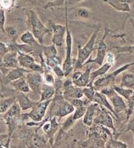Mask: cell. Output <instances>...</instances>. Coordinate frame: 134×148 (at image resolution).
<instances>
[{
    "mask_svg": "<svg viewBox=\"0 0 134 148\" xmlns=\"http://www.w3.org/2000/svg\"><path fill=\"white\" fill-rule=\"evenodd\" d=\"M50 105V110L48 117H57L59 120L73 114L75 109L70 102L64 99L63 95H54Z\"/></svg>",
    "mask_w": 134,
    "mask_h": 148,
    "instance_id": "cell-1",
    "label": "cell"
},
{
    "mask_svg": "<svg viewBox=\"0 0 134 148\" xmlns=\"http://www.w3.org/2000/svg\"><path fill=\"white\" fill-rule=\"evenodd\" d=\"M65 27H66V36H65V57L63 63V68L64 71L65 76L68 77L71 75L74 70L73 58H72V49H73V37L71 32L69 28L68 19H67V6L65 4Z\"/></svg>",
    "mask_w": 134,
    "mask_h": 148,
    "instance_id": "cell-2",
    "label": "cell"
},
{
    "mask_svg": "<svg viewBox=\"0 0 134 148\" xmlns=\"http://www.w3.org/2000/svg\"><path fill=\"white\" fill-rule=\"evenodd\" d=\"M100 27H96L93 31V34L90 36L87 43L84 45V47H81L80 46L78 47V56L75 62L73 63L74 69H80L84 66V63L90 58L92 52L95 50V44H96V38L100 32Z\"/></svg>",
    "mask_w": 134,
    "mask_h": 148,
    "instance_id": "cell-3",
    "label": "cell"
},
{
    "mask_svg": "<svg viewBox=\"0 0 134 148\" xmlns=\"http://www.w3.org/2000/svg\"><path fill=\"white\" fill-rule=\"evenodd\" d=\"M26 13L27 17V22L31 27L32 33L34 36L36 40L38 41L41 45H43L45 36L47 33L51 32V29L45 26V25L43 23L37 14L35 12V11L30 10H27Z\"/></svg>",
    "mask_w": 134,
    "mask_h": 148,
    "instance_id": "cell-4",
    "label": "cell"
},
{
    "mask_svg": "<svg viewBox=\"0 0 134 148\" xmlns=\"http://www.w3.org/2000/svg\"><path fill=\"white\" fill-rule=\"evenodd\" d=\"M133 65L134 62H133L128 63V64H124V65L116 69L114 72L108 74V75H104L103 76H101L98 78V79H96L94 81V82H93V87H94L95 90L96 91H99V90H100L103 87L113 86L114 83H115V80L116 77L120 73H123V72L129 69V68Z\"/></svg>",
    "mask_w": 134,
    "mask_h": 148,
    "instance_id": "cell-5",
    "label": "cell"
},
{
    "mask_svg": "<svg viewBox=\"0 0 134 148\" xmlns=\"http://www.w3.org/2000/svg\"><path fill=\"white\" fill-rule=\"evenodd\" d=\"M110 32L109 29H105L104 34H103V37L101 40L99 42L98 45L97 47V54H96V58L91 59L89 58L85 63H84V66L86 64H90V63H96L98 65L102 66L103 64V62L105 58V56L107 54V49H108V46L105 42V38L108 35Z\"/></svg>",
    "mask_w": 134,
    "mask_h": 148,
    "instance_id": "cell-6",
    "label": "cell"
},
{
    "mask_svg": "<svg viewBox=\"0 0 134 148\" xmlns=\"http://www.w3.org/2000/svg\"><path fill=\"white\" fill-rule=\"evenodd\" d=\"M93 124L103 125L104 127L113 130V133L116 132L113 123V119L111 112H108V110L99 105L97 114L93 121Z\"/></svg>",
    "mask_w": 134,
    "mask_h": 148,
    "instance_id": "cell-7",
    "label": "cell"
},
{
    "mask_svg": "<svg viewBox=\"0 0 134 148\" xmlns=\"http://www.w3.org/2000/svg\"><path fill=\"white\" fill-rule=\"evenodd\" d=\"M52 99L49 100L43 101V102H38L32 108L30 112L27 114L29 119H31L32 121L40 122L43 120V119L46 115L47 110L48 107L50 105Z\"/></svg>",
    "mask_w": 134,
    "mask_h": 148,
    "instance_id": "cell-8",
    "label": "cell"
},
{
    "mask_svg": "<svg viewBox=\"0 0 134 148\" xmlns=\"http://www.w3.org/2000/svg\"><path fill=\"white\" fill-rule=\"evenodd\" d=\"M49 29L52 32V44L56 47H61L65 42L66 27L49 21Z\"/></svg>",
    "mask_w": 134,
    "mask_h": 148,
    "instance_id": "cell-9",
    "label": "cell"
},
{
    "mask_svg": "<svg viewBox=\"0 0 134 148\" xmlns=\"http://www.w3.org/2000/svg\"><path fill=\"white\" fill-rule=\"evenodd\" d=\"M26 79L30 90L34 92V95L40 96L42 86L44 84V79L42 74L30 71L26 74Z\"/></svg>",
    "mask_w": 134,
    "mask_h": 148,
    "instance_id": "cell-10",
    "label": "cell"
},
{
    "mask_svg": "<svg viewBox=\"0 0 134 148\" xmlns=\"http://www.w3.org/2000/svg\"><path fill=\"white\" fill-rule=\"evenodd\" d=\"M105 140L93 130H90L88 140L81 143L83 147H105Z\"/></svg>",
    "mask_w": 134,
    "mask_h": 148,
    "instance_id": "cell-11",
    "label": "cell"
},
{
    "mask_svg": "<svg viewBox=\"0 0 134 148\" xmlns=\"http://www.w3.org/2000/svg\"><path fill=\"white\" fill-rule=\"evenodd\" d=\"M91 102H95V103H97L98 105H100V106L107 109L110 112L112 113V114L114 116V117H116V118H118V115L115 113V112L114 111V109L113 108L111 102H110L109 100H108V98L105 95L102 94L99 91L96 92L93 99H92Z\"/></svg>",
    "mask_w": 134,
    "mask_h": 148,
    "instance_id": "cell-12",
    "label": "cell"
},
{
    "mask_svg": "<svg viewBox=\"0 0 134 148\" xmlns=\"http://www.w3.org/2000/svg\"><path fill=\"white\" fill-rule=\"evenodd\" d=\"M99 105L97 103L91 102L88 105L85 114L82 117V123L88 127H92L93 121L97 114Z\"/></svg>",
    "mask_w": 134,
    "mask_h": 148,
    "instance_id": "cell-13",
    "label": "cell"
},
{
    "mask_svg": "<svg viewBox=\"0 0 134 148\" xmlns=\"http://www.w3.org/2000/svg\"><path fill=\"white\" fill-rule=\"evenodd\" d=\"M108 99L111 101V103L114 109V111L118 115L120 113L123 112H126L128 108L127 102H126L124 98L122 97L118 93L115 92L113 96L108 98Z\"/></svg>",
    "mask_w": 134,
    "mask_h": 148,
    "instance_id": "cell-14",
    "label": "cell"
},
{
    "mask_svg": "<svg viewBox=\"0 0 134 148\" xmlns=\"http://www.w3.org/2000/svg\"><path fill=\"white\" fill-rule=\"evenodd\" d=\"M2 66L4 69H12L19 67L17 60V52L9 51L2 57Z\"/></svg>",
    "mask_w": 134,
    "mask_h": 148,
    "instance_id": "cell-15",
    "label": "cell"
},
{
    "mask_svg": "<svg viewBox=\"0 0 134 148\" xmlns=\"http://www.w3.org/2000/svg\"><path fill=\"white\" fill-rule=\"evenodd\" d=\"M17 60L19 67H23L30 71H31L33 65L36 62L34 57L30 55V54L21 52H17Z\"/></svg>",
    "mask_w": 134,
    "mask_h": 148,
    "instance_id": "cell-16",
    "label": "cell"
},
{
    "mask_svg": "<svg viewBox=\"0 0 134 148\" xmlns=\"http://www.w3.org/2000/svg\"><path fill=\"white\" fill-rule=\"evenodd\" d=\"M29 72H30V70L21 67L12 68L9 71L8 73L6 74L4 79H5V82L10 83L22 77H25V75Z\"/></svg>",
    "mask_w": 134,
    "mask_h": 148,
    "instance_id": "cell-17",
    "label": "cell"
},
{
    "mask_svg": "<svg viewBox=\"0 0 134 148\" xmlns=\"http://www.w3.org/2000/svg\"><path fill=\"white\" fill-rule=\"evenodd\" d=\"M16 101L22 109V111H26L28 109H32L38 102V100L34 101L30 99L26 93L23 92H19L16 96Z\"/></svg>",
    "mask_w": 134,
    "mask_h": 148,
    "instance_id": "cell-18",
    "label": "cell"
},
{
    "mask_svg": "<svg viewBox=\"0 0 134 148\" xmlns=\"http://www.w3.org/2000/svg\"><path fill=\"white\" fill-rule=\"evenodd\" d=\"M50 118V122H51V125L49 129L48 130L47 132L45 133L46 137H47L48 140H49V143L51 145H53L54 142H55V135L56 134V132H58V129L60 127V124L58 122V120H60L57 117H49Z\"/></svg>",
    "mask_w": 134,
    "mask_h": 148,
    "instance_id": "cell-19",
    "label": "cell"
},
{
    "mask_svg": "<svg viewBox=\"0 0 134 148\" xmlns=\"http://www.w3.org/2000/svg\"><path fill=\"white\" fill-rule=\"evenodd\" d=\"M55 94V87L52 84H48L44 82L41 88L40 95V99L38 102H43V101L49 100L52 99Z\"/></svg>",
    "mask_w": 134,
    "mask_h": 148,
    "instance_id": "cell-20",
    "label": "cell"
},
{
    "mask_svg": "<svg viewBox=\"0 0 134 148\" xmlns=\"http://www.w3.org/2000/svg\"><path fill=\"white\" fill-rule=\"evenodd\" d=\"M105 4H109L111 7L116 11L121 12H130L131 11L130 4L128 3H122L117 0H102Z\"/></svg>",
    "mask_w": 134,
    "mask_h": 148,
    "instance_id": "cell-21",
    "label": "cell"
},
{
    "mask_svg": "<svg viewBox=\"0 0 134 148\" xmlns=\"http://www.w3.org/2000/svg\"><path fill=\"white\" fill-rule=\"evenodd\" d=\"M112 66V64L106 62L103 64L102 66H100V67L98 68V69L90 72V82L89 85H93L94 81L98 77H100L103 76V75H105L110 70V69H111Z\"/></svg>",
    "mask_w": 134,
    "mask_h": 148,
    "instance_id": "cell-22",
    "label": "cell"
},
{
    "mask_svg": "<svg viewBox=\"0 0 134 148\" xmlns=\"http://www.w3.org/2000/svg\"><path fill=\"white\" fill-rule=\"evenodd\" d=\"M92 67H88L87 69H85V72H83L78 79L73 80V84L75 86L79 87H86L87 85L90 84V72H91Z\"/></svg>",
    "mask_w": 134,
    "mask_h": 148,
    "instance_id": "cell-23",
    "label": "cell"
},
{
    "mask_svg": "<svg viewBox=\"0 0 134 148\" xmlns=\"http://www.w3.org/2000/svg\"><path fill=\"white\" fill-rule=\"evenodd\" d=\"M10 84L19 92H23L27 94V93H29L31 90L29 87V84L27 82L26 77H22L12 82H10Z\"/></svg>",
    "mask_w": 134,
    "mask_h": 148,
    "instance_id": "cell-24",
    "label": "cell"
},
{
    "mask_svg": "<svg viewBox=\"0 0 134 148\" xmlns=\"http://www.w3.org/2000/svg\"><path fill=\"white\" fill-rule=\"evenodd\" d=\"M5 120L6 124L7 125V128H8V135H7V147H9V144L10 143L13 134L16 130L18 125L17 120H16V117H5L4 118Z\"/></svg>",
    "mask_w": 134,
    "mask_h": 148,
    "instance_id": "cell-25",
    "label": "cell"
},
{
    "mask_svg": "<svg viewBox=\"0 0 134 148\" xmlns=\"http://www.w3.org/2000/svg\"><path fill=\"white\" fill-rule=\"evenodd\" d=\"M43 53L45 61L53 60L58 57V51H57L56 46L54 44L49 46H45L43 45Z\"/></svg>",
    "mask_w": 134,
    "mask_h": 148,
    "instance_id": "cell-26",
    "label": "cell"
},
{
    "mask_svg": "<svg viewBox=\"0 0 134 148\" xmlns=\"http://www.w3.org/2000/svg\"><path fill=\"white\" fill-rule=\"evenodd\" d=\"M120 86L126 88L134 87V73H124L121 77Z\"/></svg>",
    "mask_w": 134,
    "mask_h": 148,
    "instance_id": "cell-27",
    "label": "cell"
},
{
    "mask_svg": "<svg viewBox=\"0 0 134 148\" xmlns=\"http://www.w3.org/2000/svg\"><path fill=\"white\" fill-rule=\"evenodd\" d=\"M20 40L22 41V43L30 45V46H32V47L35 46V45H37L38 43H40L38 41L36 40V38L33 35L32 32L30 31H27L24 32L20 36Z\"/></svg>",
    "mask_w": 134,
    "mask_h": 148,
    "instance_id": "cell-28",
    "label": "cell"
},
{
    "mask_svg": "<svg viewBox=\"0 0 134 148\" xmlns=\"http://www.w3.org/2000/svg\"><path fill=\"white\" fill-rule=\"evenodd\" d=\"M113 87L115 90V91L118 93V95H120L122 97L124 98L126 101L129 100L132 96L133 93V90L131 88H126V87H121V86H117L113 84Z\"/></svg>",
    "mask_w": 134,
    "mask_h": 148,
    "instance_id": "cell-29",
    "label": "cell"
},
{
    "mask_svg": "<svg viewBox=\"0 0 134 148\" xmlns=\"http://www.w3.org/2000/svg\"><path fill=\"white\" fill-rule=\"evenodd\" d=\"M22 113V109L19 106L17 101H15L14 103L10 106L9 110L4 113V118L5 117H15Z\"/></svg>",
    "mask_w": 134,
    "mask_h": 148,
    "instance_id": "cell-30",
    "label": "cell"
},
{
    "mask_svg": "<svg viewBox=\"0 0 134 148\" xmlns=\"http://www.w3.org/2000/svg\"><path fill=\"white\" fill-rule=\"evenodd\" d=\"M47 140L44 137L40 136L37 132H34L31 140V147H46Z\"/></svg>",
    "mask_w": 134,
    "mask_h": 148,
    "instance_id": "cell-31",
    "label": "cell"
},
{
    "mask_svg": "<svg viewBox=\"0 0 134 148\" xmlns=\"http://www.w3.org/2000/svg\"><path fill=\"white\" fill-rule=\"evenodd\" d=\"M105 147L108 148H127L128 145L123 142L117 140V138H114L113 137H111L108 138L105 143Z\"/></svg>",
    "mask_w": 134,
    "mask_h": 148,
    "instance_id": "cell-32",
    "label": "cell"
},
{
    "mask_svg": "<svg viewBox=\"0 0 134 148\" xmlns=\"http://www.w3.org/2000/svg\"><path fill=\"white\" fill-rule=\"evenodd\" d=\"M131 24L132 27L134 31V22L133 19H130ZM112 49H114L116 50L117 52L118 53H123V54H134V44L132 46H123V47H119V46H115L113 47H112Z\"/></svg>",
    "mask_w": 134,
    "mask_h": 148,
    "instance_id": "cell-33",
    "label": "cell"
},
{
    "mask_svg": "<svg viewBox=\"0 0 134 148\" xmlns=\"http://www.w3.org/2000/svg\"><path fill=\"white\" fill-rule=\"evenodd\" d=\"M16 100V97H10L0 101V114H4Z\"/></svg>",
    "mask_w": 134,
    "mask_h": 148,
    "instance_id": "cell-34",
    "label": "cell"
},
{
    "mask_svg": "<svg viewBox=\"0 0 134 148\" xmlns=\"http://www.w3.org/2000/svg\"><path fill=\"white\" fill-rule=\"evenodd\" d=\"M75 120H74L73 117V114H70L65 120V122L62 124L61 125V128H60V133H63L64 132H67L68 131L70 128L73 127V126L74 125V124L75 123Z\"/></svg>",
    "mask_w": 134,
    "mask_h": 148,
    "instance_id": "cell-35",
    "label": "cell"
},
{
    "mask_svg": "<svg viewBox=\"0 0 134 148\" xmlns=\"http://www.w3.org/2000/svg\"><path fill=\"white\" fill-rule=\"evenodd\" d=\"M75 16L82 20H88L90 18V10L86 7H79L75 12Z\"/></svg>",
    "mask_w": 134,
    "mask_h": 148,
    "instance_id": "cell-36",
    "label": "cell"
},
{
    "mask_svg": "<svg viewBox=\"0 0 134 148\" xmlns=\"http://www.w3.org/2000/svg\"><path fill=\"white\" fill-rule=\"evenodd\" d=\"M96 90H95L93 85H87L86 87L82 88V92H83V96L85 97L86 99L90 100V102L92 101L93 96H94L95 93H96Z\"/></svg>",
    "mask_w": 134,
    "mask_h": 148,
    "instance_id": "cell-37",
    "label": "cell"
},
{
    "mask_svg": "<svg viewBox=\"0 0 134 148\" xmlns=\"http://www.w3.org/2000/svg\"><path fill=\"white\" fill-rule=\"evenodd\" d=\"M87 107L88 106H82L79 107V108H76L75 109L74 112H73V117L75 121H77L78 120H80L81 118L83 117L85 111H86Z\"/></svg>",
    "mask_w": 134,
    "mask_h": 148,
    "instance_id": "cell-38",
    "label": "cell"
},
{
    "mask_svg": "<svg viewBox=\"0 0 134 148\" xmlns=\"http://www.w3.org/2000/svg\"><path fill=\"white\" fill-rule=\"evenodd\" d=\"M127 105L128 108L126 111V117H127L128 120L129 119V117H130V116L133 114V112H134V90L132 96L131 97L130 99L127 101Z\"/></svg>",
    "mask_w": 134,
    "mask_h": 148,
    "instance_id": "cell-39",
    "label": "cell"
},
{
    "mask_svg": "<svg viewBox=\"0 0 134 148\" xmlns=\"http://www.w3.org/2000/svg\"><path fill=\"white\" fill-rule=\"evenodd\" d=\"M16 0H0V8L4 10H12L14 7Z\"/></svg>",
    "mask_w": 134,
    "mask_h": 148,
    "instance_id": "cell-40",
    "label": "cell"
},
{
    "mask_svg": "<svg viewBox=\"0 0 134 148\" xmlns=\"http://www.w3.org/2000/svg\"><path fill=\"white\" fill-rule=\"evenodd\" d=\"M44 77H43V79H44V82L48 84H53L55 80V77H54L53 74L50 72V71H48V72H45Z\"/></svg>",
    "mask_w": 134,
    "mask_h": 148,
    "instance_id": "cell-41",
    "label": "cell"
},
{
    "mask_svg": "<svg viewBox=\"0 0 134 148\" xmlns=\"http://www.w3.org/2000/svg\"><path fill=\"white\" fill-rule=\"evenodd\" d=\"M5 33L11 39L15 40L17 36V30L14 27H5Z\"/></svg>",
    "mask_w": 134,
    "mask_h": 148,
    "instance_id": "cell-42",
    "label": "cell"
},
{
    "mask_svg": "<svg viewBox=\"0 0 134 148\" xmlns=\"http://www.w3.org/2000/svg\"><path fill=\"white\" fill-rule=\"evenodd\" d=\"M6 17H5V10L0 8V31L5 33V25Z\"/></svg>",
    "mask_w": 134,
    "mask_h": 148,
    "instance_id": "cell-43",
    "label": "cell"
},
{
    "mask_svg": "<svg viewBox=\"0 0 134 148\" xmlns=\"http://www.w3.org/2000/svg\"><path fill=\"white\" fill-rule=\"evenodd\" d=\"M52 71L55 73V75H56L57 77L60 78V79H63V77H65V73L64 71H63V68L60 67V65H56L54 67L52 68Z\"/></svg>",
    "mask_w": 134,
    "mask_h": 148,
    "instance_id": "cell-44",
    "label": "cell"
},
{
    "mask_svg": "<svg viewBox=\"0 0 134 148\" xmlns=\"http://www.w3.org/2000/svg\"><path fill=\"white\" fill-rule=\"evenodd\" d=\"M126 131H131L132 132H134V112L128 120L127 129L126 130Z\"/></svg>",
    "mask_w": 134,
    "mask_h": 148,
    "instance_id": "cell-45",
    "label": "cell"
},
{
    "mask_svg": "<svg viewBox=\"0 0 134 148\" xmlns=\"http://www.w3.org/2000/svg\"><path fill=\"white\" fill-rule=\"evenodd\" d=\"M10 51L8 44L0 42V56H4L7 52Z\"/></svg>",
    "mask_w": 134,
    "mask_h": 148,
    "instance_id": "cell-46",
    "label": "cell"
},
{
    "mask_svg": "<svg viewBox=\"0 0 134 148\" xmlns=\"http://www.w3.org/2000/svg\"><path fill=\"white\" fill-rule=\"evenodd\" d=\"M105 57L107 58V62L113 65L114 63H115V56H114V54L111 53V52H108L106 54Z\"/></svg>",
    "mask_w": 134,
    "mask_h": 148,
    "instance_id": "cell-47",
    "label": "cell"
},
{
    "mask_svg": "<svg viewBox=\"0 0 134 148\" xmlns=\"http://www.w3.org/2000/svg\"><path fill=\"white\" fill-rule=\"evenodd\" d=\"M84 1V0H67L66 2L65 3V4H66V5L67 6V7H68L75 5V4H78V3L81 2V1Z\"/></svg>",
    "mask_w": 134,
    "mask_h": 148,
    "instance_id": "cell-48",
    "label": "cell"
},
{
    "mask_svg": "<svg viewBox=\"0 0 134 148\" xmlns=\"http://www.w3.org/2000/svg\"><path fill=\"white\" fill-rule=\"evenodd\" d=\"M82 73V72H80V71H75V72H73V75H72L71 79H73V80H75V79H78V78L81 76Z\"/></svg>",
    "mask_w": 134,
    "mask_h": 148,
    "instance_id": "cell-49",
    "label": "cell"
},
{
    "mask_svg": "<svg viewBox=\"0 0 134 148\" xmlns=\"http://www.w3.org/2000/svg\"><path fill=\"white\" fill-rule=\"evenodd\" d=\"M117 1L122 3H128V4H130V3H131L133 0H117Z\"/></svg>",
    "mask_w": 134,
    "mask_h": 148,
    "instance_id": "cell-50",
    "label": "cell"
},
{
    "mask_svg": "<svg viewBox=\"0 0 134 148\" xmlns=\"http://www.w3.org/2000/svg\"><path fill=\"white\" fill-rule=\"evenodd\" d=\"M4 69L2 66V57H0V69Z\"/></svg>",
    "mask_w": 134,
    "mask_h": 148,
    "instance_id": "cell-51",
    "label": "cell"
},
{
    "mask_svg": "<svg viewBox=\"0 0 134 148\" xmlns=\"http://www.w3.org/2000/svg\"><path fill=\"white\" fill-rule=\"evenodd\" d=\"M25 1H30V2H33V0H25Z\"/></svg>",
    "mask_w": 134,
    "mask_h": 148,
    "instance_id": "cell-52",
    "label": "cell"
},
{
    "mask_svg": "<svg viewBox=\"0 0 134 148\" xmlns=\"http://www.w3.org/2000/svg\"><path fill=\"white\" fill-rule=\"evenodd\" d=\"M55 1V0H49V1Z\"/></svg>",
    "mask_w": 134,
    "mask_h": 148,
    "instance_id": "cell-53",
    "label": "cell"
},
{
    "mask_svg": "<svg viewBox=\"0 0 134 148\" xmlns=\"http://www.w3.org/2000/svg\"><path fill=\"white\" fill-rule=\"evenodd\" d=\"M133 136H134V132H133Z\"/></svg>",
    "mask_w": 134,
    "mask_h": 148,
    "instance_id": "cell-54",
    "label": "cell"
}]
</instances>
